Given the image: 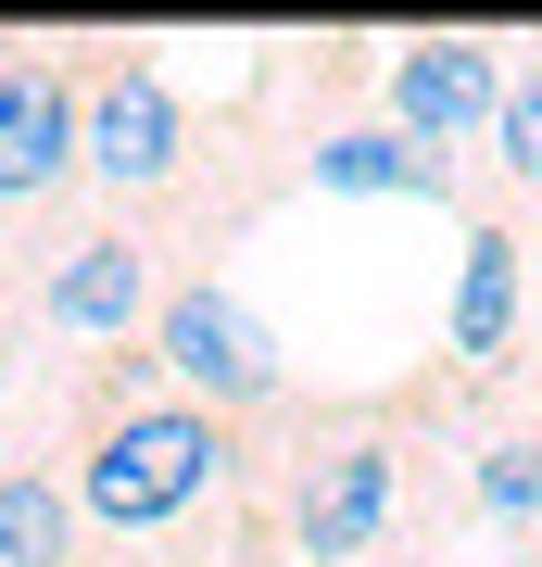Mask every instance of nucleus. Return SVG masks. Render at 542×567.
Masks as SVG:
<instances>
[{"label": "nucleus", "mask_w": 542, "mask_h": 567, "mask_svg": "<svg viewBox=\"0 0 542 567\" xmlns=\"http://www.w3.org/2000/svg\"><path fill=\"white\" fill-rule=\"evenodd\" d=\"M442 416L429 391H316V404L253 429V517L278 567H366L391 555L403 492H417V442Z\"/></svg>", "instance_id": "f257e3e1"}, {"label": "nucleus", "mask_w": 542, "mask_h": 567, "mask_svg": "<svg viewBox=\"0 0 542 567\" xmlns=\"http://www.w3.org/2000/svg\"><path fill=\"white\" fill-rule=\"evenodd\" d=\"M63 492L101 543H164L177 517L253 492V429L177 404L152 353H89L76 416H63Z\"/></svg>", "instance_id": "f03ea898"}, {"label": "nucleus", "mask_w": 542, "mask_h": 567, "mask_svg": "<svg viewBox=\"0 0 542 567\" xmlns=\"http://www.w3.org/2000/svg\"><path fill=\"white\" fill-rule=\"evenodd\" d=\"M202 114H190V89L164 76V63L140 51H114V63H89V189H101V215H140V227H177L190 215V189H202Z\"/></svg>", "instance_id": "7ed1b4c3"}, {"label": "nucleus", "mask_w": 542, "mask_h": 567, "mask_svg": "<svg viewBox=\"0 0 542 567\" xmlns=\"http://www.w3.org/2000/svg\"><path fill=\"white\" fill-rule=\"evenodd\" d=\"M164 290H177V252L140 215H63L39 240V265H25V328H51L76 353H140Z\"/></svg>", "instance_id": "20e7f679"}, {"label": "nucleus", "mask_w": 542, "mask_h": 567, "mask_svg": "<svg viewBox=\"0 0 542 567\" xmlns=\"http://www.w3.org/2000/svg\"><path fill=\"white\" fill-rule=\"evenodd\" d=\"M140 353L164 365V391H177V404L227 416V429H265V416H290V404H303L278 328H265L241 290L215 278V265H190V278L164 290V316H152V341H140Z\"/></svg>", "instance_id": "39448f33"}, {"label": "nucleus", "mask_w": 542, "mask_h": 567, "mask_svg": "<svg viewBox=\"0 0 542 567\" xmlns=\"http://www.w3.org/2000/svg\"><path fill=\"white\" fill-rule=\"evenodd\" d=\"M89 63L0 39V215H63V189H89Z\"/></svg>", "instance_id": "423d86ee"}, {"label": "nucleus", "mask_w": 542, "mask_h": 567, "mask_svg": "<svg viewBox=\"0 0 542 567\" xmlns=\"http://www.w3.org/2000/svg\"><path fill=\"white\" fill-rule=\"evenodd\" d=\"M504 76H518V63H504V39H480V25H429V39H391V63H379V114L454 164L467 140H492Z\"/></svg>", "instance_id": "0eeeda50"}, {"label": "nucleus", "mask_w": 542, "mask_h": 567, "mask_svg": "<svg viewBox=\"0 0 542 567\" xmlns=\"http://www.w3.org/2000/svg\"><path fill=\"white\" fill-rule=\"evenodd\" d=\"M518 316H530V240H518V215H504V203H480V215H467V265H454L442 404H480V391L518 379Z\"/></svg>", "instance_id": "6e6552de"}, {"label": "nucleus", "mask_w": 542, "mask_h": 567, "mask_svg": "<svg viewBox=\"0 0 542 567\" xmlns=\"http://www.w3.org/2000/svg\"><path fill=\"white\" fill-rule=\"evenodd\" d=\"M290 177L366 189V203H467V177H454L429 140H403L391 114H366V126H303V140H290Z\"/></svg>", "instance_id": "1a4fd4ad"}, {"label": "nucleus", "mask_w": 542, "mask_h": 567, "mask_svg": "<svg viewBox=\"0 0 542 567\" xmlns=\"http://www.w3.org/2000/svg\"><path fill=\"white\" fill-rule=\"evenodd\" d=\"M89 555V517L63 492V466H0V567H76Z\"/></svg>", "instance_id": "9d476101"}, {"label": "nucleus", "mask_w": 542, "mask_h": 567, "mask_svg": "<svg viewBox=\"0 0 542 567\" xmlns=\"http://www.w3.org/2000/svg\"><path fill=\"white\" fill-rule=\"evenodd\" d=\"M467 505L504 529H542V416H480L467 429Z\"/></svg>", "instance_id": "9b49d317"}, {"label": "nucleus", "mask_w": 542, "mask_h": 567, "mask_svg": "<svg viewBox=\"0 0 542 567\" xmlns=\"http://www.w3.org/2000/svg\"><path fill=\"white\" fill-rule=\"evenodd\" d=\"M492 164H504V203H542V51L504 76V114H492Z\"/></svg>", "instance_id": "f8f14e48"}, {"label": "nucleus", "mask_w": 542, "mask_h": 567, "mask_svg": "<svg viewBox=\"0 0 542 567\" xmlns=\"http://www.w3.org/2000/svg\"><path fill=\"white\" fill-rule=\"evenodd\" d=\"M13 316H25V303H13V278H0V353H13Z\"/></svg>", "instance_id": "ddd939ff"}, {"label": "nucleus", "mask_w": 542, "mask_h": 567, "mask_svg": "<svg viewBox=\"0 0 542 567\" xmlns=\"http://www.w3.org/2000/svg\"><path fill=\"white\" fill-rule=\"evenodd\" d=\"M0 466H13V416H0Z\"/></svg>", "instance_id": "4468645a"}]
</instances>
